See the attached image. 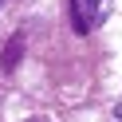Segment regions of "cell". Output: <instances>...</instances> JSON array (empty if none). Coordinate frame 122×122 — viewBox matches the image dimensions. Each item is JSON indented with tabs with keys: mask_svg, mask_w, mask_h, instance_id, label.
Returning a JSON list of instances; mask_svg holds the SVG:
<instances>
[{
	"mask_svg": "<svg viewBox=\"0 0 122 122\" xmlns=\"http://www.w3.org/2000/svg\"><path fill=\"white\" fill-rule=\"evenodd\" d=\"M0 4H4V0H0Z\"/></svg>",
	"mask_w": 122,
	"mask_h": 122,
	"instance_id": "cell-3",
	"label": "cell"
},
{
	"mask_svg": "<svg viewBox=\"0 0 122 122\" xmlns=\"http://www.w3.org/2000/svg\"><path fill=\"white\" fill-rule=\"evenodd\" d=\"M114 114H118V122H122V98H118V106H114Z\"/></svg>",
	"mask_w": 122,
	"mask_h": 122,
	"instance_id": "cell-2",
	"label": "cell"
},
{
	"mask_svg": "<svg viewBox=\"0 0 122 122\" xmlns=\"http://www.w3.org/2000/svg\"><path fill=\"white\" fill-rule=\"evenodd\" d=\"M20 55H24V36H12L8 47H4V55H0V67H4V71H16Z\"/></svg>",
	"mask_w": 122,
	"mask_h": 122,
	"instance_id": "cell-1",
	"label": "cell"
}]
</instances>
